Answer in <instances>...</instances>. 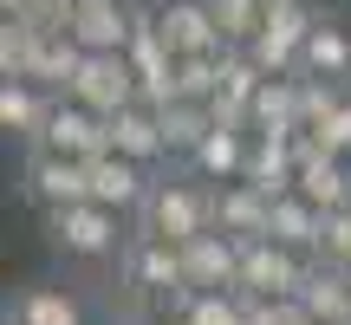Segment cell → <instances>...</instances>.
Wrapping results in <instances>:
<instances>
[{
  "instance_id": "cell-1",
  "label": "cell",
  "mask_w": 351,
  "mask_h": 325,
  "mask_svg": "<svg viewBox=\"0 0 351 325\" xmlns=\"http://www.w3.org/2000/svg\"><path fill=\"white\" fill-rule=\"evenodd\" d=\"M195 234H215V189L202 182H150V195H143L137 208V241H176V248H189Z\"/></svg>"
},
{
  "instance_id": "cell-2",
  "label": "cell",
  "mask_w": 351,
  "mask_h": 325,
  "mask_svg": "<svg viewBox=\"0 0 351 325\" xmlns=\"http://www.w3.org/2000/svg\"><path fill=\"white\" fill-rule=\"evenodd\" d=\"M319 13L300 7V0H267V26L261 39H254V65H261L267 78H300V59H306V39H313Z\"/></svg>"
},
{
  "instance_id": "cell-3",
  "label": "cell",
  "mask_w": 351,
  "mask_h": 325,
  "mask_svg": "<svg viewBox=\"0 0 351 325\" xmlns=\"http://www.w3.org/2000/svg\"><path fill=\"white\" fill-rule=\"evenodd\" d=\"M65 98L85 104L91 117H117L124 104H143V91H137V72H130L124 52H91V59L78 65V78H72Z\"/></svg>"
},
{
  "instance_id": "cell-4",
  "label": "cell",
  "mask_w": 351,
  "mask_h": 325,
  "mask_svg": "<svg viewBox=\"0 0 351 325\" xmlns=\"http://www.w3.org/2000/svg\"><path fill=\"white\" fill-rule=\"evenodd\" d=\"M124 274L137 293H150L163 313H182L189 306V274H182V248L176 241H130Z\"/></svg>"
},
{
  "instance_id": "cell-5",
  "label": "cell",
  "mask_w": 351,
  "mask_h": 325,
  "mask_svg": "<svg viewBox=\"0 0 351 325\" xmlns=\"http://www.w3.org/2000/svg\"><path fill=\"white\" fill-rule=\"evenodd\" d=\"M306 267L313 261L280 248V241H247V248H241V287L234 293H254V300H300Z\"/></svg>"
},
{
  "instance_id": "cell-6",
  "label": "cell",
  "mask_w": 351,
  "mask_h": 325,
  "mask_svg": "<svg viewBox=\"0 0 351 325\" xmlns=\"http://www.w3.org/2000/svg\"><path fill=\"white\" fill-rule=\"evenodd\" d=\"M46 234L78 261H104L117 248V215L98 202H72V208H46Z\"/></svg>"
},
{
  "instance_id": "cell-7",
  "label": "cell",
  "mask_w": 351,
  "mask_h": 325,
  "mask_svg": "<svg viewBox=\"0 0 351 325\" xmlns=\"http://www.w3.org/2000/svg\"><path fill=\"white\" fill-rule=\"evenodd\" d=\"M33 150L72 156V162H98L104 150H111V137H104V117H91L85 104L52 98V117H46V130H39V143H33Z\"/></svg>"
},
{
  "instance_id": "cell-8",
  "label": "cell",
  "mask_w": 351,
  "mask_h": 325,
  "mask_svg": "<svg viewBox=\"0 0 351 325\" xmlns=\"http://www.w3.org/2000/svg\"><path fill=\"white\" fill-rule=\"evenodd\" d=\"M156 26H163V46L176 59H189V52H228L221 20H215L208 0H156Z\"/></svg>"
},
{
  "instance_id": "cell-9",
  "label": "cell",
  "mask_w": 351,
  "mask_h": 325,
  "mask_svg": "<svg viewBox=\"0 0 351 325\" xmlns=\"http://www.w3.org/2000/svg\"><path fill=\"white\" fill-rule=\"evenodd\" d=\"M26 195H33L39 208H72V202H91V162L33 150V156H26Z\"/></svg>"
},
{
  "instance_id": "cell-10",
  "label": "cell",
  "mask_w": 351,
  "mask_h": 325,
  "mask_svg": "<svg viewBox=\"0 0 351 325\" xmlns=\"http://www.w3.org/2000/svg\"><path fill=\"white\" fill-rule=\"evenodd\" d=\"M182 274H189V293H234L241 287V241L195 234L182 248Z\"/></svg>"
},
{
  "instance_id": "cell-11",
  "label": "cell",
  "mask_w": 351,
  "mask_h": 325,
  "mask_svg": "<svg viewBox=\"0 0 351 325\" xmlns=\"http://www.w3.org/2000/svg\"><path fill=\"white\" fill-rule=\"evenodd\" d=\"M267 228H274V202H267L261 189H247V182L215 189V234L247 248V241H267Z\"/></svg>"
},
{
  "instance_id": "cell-12",
  "label": "cell",
  "mask_w": 351,
  "mask_h": 325,
  "mask_svg": "<svg viewBox=\"0 0 351 325\" xmlns=\"http://www.w3.org/2000/svg\"><path fill=\"white\" fill-rule=\"evenodd\" d=\"M300 137V130H293ZM293 137H261L254 130V150H247V169H241V182L261 189L267 202L293 195V182H300V156H293Z\"/></svg>"
},
{
  "instance_id": "cell-13",
  "label": "cell",
  "mask_w": 351,
  "mask_h": 325,
  "mask_svg": "<svg viewBox=\"0 0 351 325\" xmlns=\"http://www.w3.org/2000/svg\"><path fill=\"white\" fill-rule=\"evenodd\" d=\"M143 195H150L143 162H130V156H117V150H104L98 162H91V202H98V208L130 215V208H143Z\"/></svg>"
},
{
  "instance_id": "cell-14",
  "label": "cell",
  "mask_w": 351,
  "mask_h": 325,
  "mask_svg": "<svg viewBox=\"0 0 351 325\" xmlns=\"http://www.w3.org/2000/svg\"><path fill=\"white\" fill-rule=\"evenodd\" d=\"M104 137H111L117 156L143 162V169H150L156 156H169V143H163V117H156L150 104H124L117 117H104Z\"/></svg>"
},
{
  "instance_id": "cell-15",
  "label": "cell",
  "mask_w": 351,
  "mask_h": 325,
  "mask_svg": "<svg viewBox=\"0 0 351 325\" xmlns=\"http://www.w3.org/2000/svg\"><path fill=\"white\" fill-rule=\"evenodd\" d=\"M72 39L85 52H124L130 46V0H78Z\"/></svg>"
},
{
  "instance_id": "cell-16",
  "label": "cell",
  "mask_w": 351,
  "mask_h": 325,
  "mask_svg": "<svg viewBox=\"0 0 351 325\" xmlns=\"http://www.w3.org/2000/svg\"><path fill=\"white\" fill-rule=\"evenodd\" d=\"M247 150H254V130L215 124L208 137H202V150L189 156V162H195V176H202L208 189H228V182H241V169H247Z\"/></svg>"
},
{
  "instance_id": "cell-17",
  "label": "cell",
  "mask_w": 351,
  "mask_h": 325,
  "mask_svg": "<svg viewBox=\"0 0 351 325\" xmlns=\"http://www.w3.org/2000/svg\"><path fill=\"white\" fill-rule=\"evenodd\" d=\"M267 241H280V248L306 254V261H319V241H326V215L313 208V202L293 189V195L274 202V228H267Z\"/></svg>"
},
{
  "instance_id": "cell-18",
  "label": "cell",
  "mask_w": 351,
  "mask_h": 325,
  "mask_svg": "<svg viewBox=\"0 0 351 325\" xmlns=\"http://www.w3.org/2000/svg\"><path fill=\"white\" fill-rule=\"evenodd\" d=\"M300 306L313 313V325H351V280L339 267L313 261L306 267V287H300Z\"/></svg>"
},
{
  "instance_id": "cell-19",
  "label": "cell",
  "mask_w": 351,
  "mask_h": 325,
  "mask_svg": "<svg viewBox=\"0 0 351 325\" xmlns=\"http://www.w3.org/2000/svg\"><path fill=\"white\" fill-rule=\"evenodd\" d=\"M46 117H52V91L26 85V78H0V130H13V137H33V143H39Z\"/></svg>"
},
{
  "instance_id": "cell-20",
  "label": "cell",
  "mask_w": 351,
  "mask_h": 325,
  "mask_svg": "<svg viewBox=\"0 0 351 325\" xmlns=\"http://www.w3.org/2000/svg\"><path fill=\"white\" fill-rule=\"evenodd\" d=\"M300 72H306V78H339V85L351 78V33H345L339 20H319V26H313Z\"/></svg>"
},
{
  "instance_id": "cell-21",
  "label": "cell",
  "mask_w": 351,
  "mask_h": 325,
  "mask_svg": "<svg viewBox=\"0 0 351 325\" xmlns=\"http://www.w3.org/2000/svg\"><path fill=\"white\" fill-rule=\"evenodd\" d=\"M254 130L261 137H293L300 130V78H267L254 98Z\"/></svg>"
},
{
  "instance_id": "cell-22",
  "label": "cell",
  "mask_w": 351,
  "mask_h": 325,
  "mask_svg": "<svg viewBox=\"0 0 351 325\" xmlns=\"http://www.w3.org/2000/svg\"><path fill=\"white\" fill-rule=\"evenodd\" d=\"M156 117H163V143H169V156H195L202 137L215 130V111H208V104H189V98L163 104Z\"/></svg>"
},
{
  "instance_id": "cell-23",
  "label": "cell",
  "mask_w": 351,
  "mask_h": 325,
  "mask_svg": "<svg viewBox=\"0 0 351 325\" xmlns=\"http://www.w3.org/2000/svg\"><path fill=\"white\" fill-rule=\"evenodd\" d=\"M13 325H85V313H78V300L72 293H59V287H26L20 300H13Z\"/></svg>"
},
{
  "instance_id": "cell-24",
  "label": "cell",
  "mask_w": 351,
  "mask_h": 325,
  "mask_svg": "<svg viewBox=\"0 0 351 325\" xmlns=\"http://www.w3.org/2000/svg\"><path fill=\"white\" fill-rule=\"evenodd\" d=\"M208 7H215V20H221L228 52H247L254 39H261V26H267V0H208Z\"/></svg>"
},
{
  "instance_id": "cell-25",
  "label": "cell",
  "mask_w": 351,
  "mask_h": 325,
  "mask_svg": "<svg viewBox=\"0 0 351 325\" xmlns=\"http://www.w3.org/2000/svg\"><path fill=\"white\" fill-rule=\"evenodd\" d=\"M215 91H221V52H189V59H176V98L215 104Z\"/></svg>"
},
{
  "instance_id": "cell-26",
  "label": "cell",
  "mask_w": 351,
  "mask_h": 325,
  "mask_svg": "<svg viewBox=\"0 0 351 325\" xmlns=\"http://www.w3.org/2000/svg\"><path fill=\"white\" fill-rule=\"evenodd\" d=\"M176 319H182V325H247L241 293H189V306Z\"/></svg>"
},
{
  "instance_id": "cell-27",
  "label": "cell",
  "mask_w": 351,
  "mask_h": 325,
  "mask_svg": "<svg viewBox=\"0 0 351 325\" xmlns=\"http://www.w3.org/2000/svg\"><path fill=\"white\" fill-rule=\"evenodd\" d=\"M241 313H247V325H313V313L300 300H254V293H241Z\"/></svg>"
},
{
  "instance_id": "cell-28",
  "label": "cell",
  "mask_w": 351,
  "mask_h": 325,
  "mask_svg": "<svg viewBox=\"0 0 351 325\" xmlns=\"http://www.w3.org/2000/svg\"><path fill=\"white\" fill-rule=\"evenodd\" d=\"M319 261L339 267V274H351V208L326 215V241H319Z\"/></svg>"
},
{
  "instance_id": "cell-29",
  "label": "cell",
  "mask_w": 351,
  "mask_h": 325,
  "mask_svg": "<svg viewBox=\"0 0 351 325\" xmlns=\"http://www.w3.org/2000/svg\"><path fill=\"white\" fill-rule=\"evenodd\" d=\"M313 137H319V143H326V150H332V156H351V91H345V98H339V111H332V117H326V124H319V130H313Z\"/></svg>"
},
{
  "instance_id": "cell-30",
  "label": "cell",
  "mask_w": 351,
  "mask_h": 325,
  "mask_svg": "<svg viewBox=\"0 0 351 325\" xmlns=\"http://www.w3.org/2000/svg\"><path fill=\"white\" fill-rule=\"evenodd\" d=\"M0 7H7V20H13V13H26V7H33V0H0Z\"/></svg>"
},
{
  "instance_id": "cell-31",
  "label": "cell",
  "mask_w": 351,
  "mask_h": 325,
  "mask_svg": "<svg viewBox=\"0 0 351 325\" xmlns=\"http://www.w3.org/2000/svg\"><path fill=\"white\" fill-rule=\"evenodd\" d=\"M345 280H351V274H345Z\"/></svg>"
},
{
  "instance_id": "cell-32",
  "label": "cell",
  "mask_w": 351,
  "mask_h": 325,
  "mask_svg": "<svg viewBox=\"0 0 351 325\" xmlns=\"http://www.w3.org/2000/svg\"><path fill=\"white\" fill-rule=\"evenodd\" d=\"M7 325H13V319H7Z\"/></svg>"
}]
</instances>
